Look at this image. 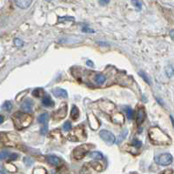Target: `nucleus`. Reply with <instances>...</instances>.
Returning a JSON list of instances; mask_svg holds the SVG:
<instances>
[{
    "label": "nucleus",
    "mask_w": 174,
    "mask_h": 174,
    "mask_svg": "<svg viewBox=\"0 0 174 174\" xmlns=\"http://www.w3.org/2000/svg\"><path fill=\"white\" fill-rule=\"evenodd\" d=\"M131 4L138 11H140L142 9V3L139 0H131Z\"/></svg>",
    "instance_id": "nucleus-23"
},
{
    "label": "nucleus",
    "mask_w": 174,
    "mask_h": 174,
    "mask_svg": "<svg viewBox=\"0 0 174 174\" xmlns=\"http://www.w3.org/2000/svg\"><path fill=\"white\" fill-rule=\"evenodd\" d=\"M9 152L7 151H1V160H4L5 158L9 157Z\"/></svg>",
    "instance_id": "nucleus-33"
},
{
    "label": "nucleus",
    "mask_w": 174,
    "mask_h": 174,
    "mask_svg": "<svg viewBox=\"0 0 174 174\" xmlns=\"http://www.w3.org/2000/svg\"><path fill=\"white\" fill-rule=\"evenodd\" d=\"M172 161H173V158L170 153H163L155 158V162L163 166H166L171 165L172 163Z\"/></svg>",
    "instance_id": "nucleus-5"
},
{
    "label": "nucleus",
    "mask_w": 174,
    "mask_h": 174,
    "mask_svg": "<svg viewBox=\"0 0 174 174\" xmlns=\"http://www.w3.org/2000/svg\"><path fill=\"white\" fill-rule=\"evenodd\" d=\"M49 119V114L47 112H45V113L41 114L39 117H38V122L40 124H46L47 121Z\"/></svg>",
    "instance_id": "nucleus-19"
},
{
    "label": "nucleus",
    "mask_w": 174,
    "mask_h": 174,
    "mask_svg": "<svg viewBox=\"0 0 174 174\" xmlns=\"http://www.w3.org/2000/svg\"><path fill=\"white\" fill-rule=\"evenodd\" d=\"M94 80L98 84H102L105 83V81H106V77L103 74H101V73H98L95 76Z\"/></svg>",
    "instance_id": "nucleus-18"
},
{
    "label": "nucleus",
    "mask_w": 174,
    "mask_h": 174,
    "mask_svg": "<svg viewBox=\"0 0 174 174\" xmlns=\"http://www.w3.org/2000/svg\"><path fill=\"white\" fill-rule=\"evenodd\" d=\"M9 157H10V159H11V160H13V159H17V154H11Z\"/></svg>",
    "instance_id": "nucleus-39"
},
{
    "label": "nucleus",
    "mask_w": 174,
    "mask_h": 174,
    "mask_svg": "<svg viewBox=\"0 0 174 174\" xmlns=\"http://www.w3.org/2000/svg\"><path fill=\"white\" fill-rule=\"evenodd\" d=\"M171 37L172 38H174V30H172V31H171Z\"/></svg>",
    "instance_id": "nucleus-41"
},
{
    "label": "nucleus",
    "mask_w": 174,
    "mask_h": 174,
    "mask_svg": "<svg viewBox=\"0 0 174 174\" xmlns=\"http://www.w3.org/2000/svg\"><path fill=\"white\" fill-rule=\"evenodd\" d=\"M1 174H4V171L3 170H1Z\"/></svg>",
    "instance_id": "nucleus-42"
},
{
    "label": "nucleus",
    "mask_w": 174,
    "mask_h": 174,
    "mask_svg": "<svg viewBox=\"0 0 174 174\" xmlns=\"http://www.w3.org/2000/svg\"><path fill=\"white\" fill-rule=\"evenodd\" d=\"M64 130L65 131H69L71 129V123L70 122H65V124H64Z\"/></svg>",
    "instance_id": "nucleus-31"
},
{
    "label": "nucleus",
    "mask_w": 174,
    "mask_h": 174,
    "mask_svg": "<svg viewBox=\"0 0 174 174\" xmlns=\"http://www.w3.org/2000/svg\"><path fill=\"white\" fill-rule=\"evenodd\" d=\"M110 3V0H99V4H100V5H108Z\"/></svg>",
    "instance_id": "nucleus-36"
},
{
    "label": "nucleus",
    "mask_w": 174,
    "mask_h": 174,
    "mask_svg": "<svg viewBox=\"0 0 174 174\" xmlns=\"http://www.w3.org/2000/svg\"><path fill=\"white\" fill-rule=\"evenodd\" d=\"M46 159L48 161V163L50 165H52L53 166H59L62 164V160L59 157L54 156V155H49L46 157Z\"/></svg>",
    "instance_id": "nucleus-11"
},
{
    "label": "nucleus",
    "mask_w": 174,
    "mask_h": 174,
    "mask_svg": "<svg viewBox=\"0 0 174 174\" xmlns=\"http://www.w3.org/2000/svg\"><path fill=\"white\" fill-rule=\"evenodd\" d=\"M32 0H15L16 5L20 9H27L30 7Z\"/></svg>",
    "instance_id": "nucleus-15"
},
{
    "label": "nucleus",
    "mask_w": 174,
    "mask_h": 174,
    "mask_svg": "<svg viewBox=\"0 0 174 174\" xmlns=\"http://www.w3.org/2000/svg\"><path fill=\"white\" fill-rule=\"evenodd\" d=\"M44 90L42 89V88H37V89H35L33 92H32V94H33V96L34 97H36V98H41L43 95H44Z\"/></svg>",
    "instance_id": "nucleus-21"
},
{
    "label": "nucleus",
    "mask_w": 174,
    "mask_h": 174,
    "mask_svg": "<svg viewBox=\"0 0 174 174\" xmlns=\"http://www.w3.org/2000/svg\"><path fill=\"white\" fill-rule=\"evenodd\" d=\"M132 145H133L136 149H138V148H140V147H141L142 143H141V141H140V140H138V139H134V140L132 141Z\"/></svg>",
    "instance_id": "nucleus-30"
},
{
    "label": "nucleus",
    "mask_w": 174,
    "mask_h": 174,
    "mask_svg": "<svg viewBox=\"0 0 174 174\" xmlns=\"http://www.w3.org/2000/svg\"><path fill=\"white\" fill-rule=\"evenodd\" d=\"M89 156H90V158L95 159H103V158H104L103 154L101 152H99V151H92V152L90 153Z\"/></svg>",
    "instance_id": "nucleus-20"
},
{
    "label": "nucleus",
    "mask_w": 174,
    "mask_h": 174,
    "mask_svg": "<svg viewBox=\"0 0 174 174\" xmlns=\"http://www.w3.org/2000/svg\"><path fill=\"white\" fill-rule=\"evenodd\" d=\"M2 108H3L5 111H6V112H10V111L11 110V108H12V105H11V103L10 101H6V102L4 103Z\"/></svg>",
    "instance_id": "nucleus-26"
},
{
    "label": "nucleus",
    "mask_w": 174,
    "mask_h": 174,
    "mask_svg": "<svg viewBox=\"0 0 174 174\" xmlns=\"http://www.w3.org/2000/svg\"><path fill=\"white\" fill-rule=\"evenodd\" d=\"M32 174H47L46 169L43 167H37L33 170Z\"/></svg>",
    "instance_id": "nucleus-24"
},
{
    "label": "nucleus",
    "mask_w": 174,
    "mask_h": 174,
    "mask_svg": "<svg viewBox=\"0 0 174 174\" xmlns=\"http://www.w3.org/2000/svg\"><path fill=\"white\" fill-rule=\"evenodd\" d=\"M98 104H99V108L107 114H111L115 110V106L113 103L108 100H100Z\"/></svg>",
    "instance_id": "nucleus-7"
},
{
    "label": "nucleus",
    "mask_w": 174,
    "mask_h": 174,
    "mask_svg": "<svg viewBox=\"0 0 174 174\" xmlns=\"http://www.w3.org/2000/svg\"><path fill=\"white\" fill-rule=\"evenodd\" d=\"M32 106H33V103L32 100L30 99H26L25 101H24L23 104L21 105V109L22 111L26 112V113H30L32 110Z\"/></svg>",
    "instance_id": "nucleus-12"
},
{
    "label": "nucleus",
    "mask_w": 174,
    "mask_h": 174,
    "mask_svg": "<svg viewBox=\"0 0 174 174\" xmlns=\"http://www.w3.org/2000/svg\"><path fill=\"white\" fill-rule=\"evenodd\" d=\"M67 110H68V107H67V106L65 104L62 105L59 110L54 112L52 116L53 119L56 120V121H59L61 119H65L66 117V115H67Z\"/></svg>",
    "instance_id": "nucleus-8"
},
{
    "label": "nucleus",
    "mask_w": 174,
    "mask_h": 174,
    "mask_svg": "<svg viewBox=\"0 0 174 174\" xmlns=\"http://www.w3.org/2000/svg\"><path fill=\"white\" fill-rule=\"evenodd\" d=\"M79 117V110L77 106H73L72 109H71V118L72 120H77Z\"/></svg>",
    "instance_id": "nucleus-17"
},
{
    "label": "nucleus",
    "mask_w": 174,
    "mask_h": 174,
    "mask_svg": "<svg viewBox=\"0 0 174 174\" xmlns=\"http://www.w3.org/2000/svg\"><path fill=\"white\" fill-rule=\"evenodd\" d=\"M127 133H128V131H127V130H124L121 133L119 134V138H118V143H119V144H120L122 141H124V139L125 138V137L127 136Z\"/></svg>",
    "instance_id": "nucleus-22"
},
{
    "label": "nucleus",
    "mask_w": 174,
    "mask_h": 174,
    "mask_svg": "<svg viewBox=\"0 0 174 174\" xmlns=\"http://www.w3.org/2000/svg\"><path fill=\"white\" fill-rule=\"evenodd\" d=\"M148 136L151 143L157 145H165L170 144L171 139L159 127H151L148 131Z\"/></svg>",
    "instance_id": "nucleus-1"
},
{
    "label": "nucleus",
    "mask_w": 174,
    "mask_h": 174,
    "mask_svg": "<svg viewBox=\"0 0 174 174\" xmlns=\"http://www.w3.org/2000/svg\"><path fill=\"white\" fill-rule=\"evenodd\" d=\"M138 74L141 76V77H142L143 78H144V81H146V82H147V84H151V83H150V80H149V78H148V77L145 75V74H144L143 71H139V72H138Z\"/></svg>",
    "instance_id": "nucleus-32"
},
{
    "label": "nucleus",
    "mask_w": 174,
    "mask_h": 174,
    "mask_svg": "<svg viewBox=\"0 0 174 174\" xmlns=\"http://www.w3.org/2000/svg\"><path fill=\"white\" fill-rule=\"evenodd\" d=\"M82 31H84V32H94V30L88 28V27H83Z\"/></svg>",
    "instance_id": "nucleus-37"
},
{
    "label": "nucleus",
    "mask_w": 174,
    "mask_h": 174,
    "mask_svg": "<svg viewBox=\"0 0 174 174\" xmlns=\"http://www.w3.org/2000/svg\"><path fill=\"white\" fill-rule=\"evenodd\" d=\"M91 166L93 167V169H95V170L98 171V172H101L102 169H103L102 166H101L99 163H98V162H92V163H91Z\"/></svg>",
    "instance_id": "nucleus-28"
},
{
    "label": "nucleus",
    "mask_w": 174,
    "mask_h": 174,
    "mask_svg": "<svg viewBox=\"0 0 174 174\" xmlns=\"http://www.w3.org/2000/svg\"><path fill=\"white\" fill-rule=\"evenodd\" d=\"M87 64H88V65H91V66H93V63H92V62H90V61H87Z\"/></svg>",
    "instance_id": "nucleus-40"
},
{
    "label": "nucleus",
    "mask_w": 174,
    "mask_h": 174,
    "mask_svg": "<svg viewBox=\"0 0 174 174\" xmlns=\"http://www.w3.org/2000/svg\"><path fill=\"white\" fill-rule=\"evenodd\" d=\"M166 75L169 77V78H172V77H173L174 76V68L172 66H171V65H169V66H167L166 69Z\"/></svg>",
    "instance_id": "nucleus-27"
},
{
    "label": "nucleus",
    "mask_w": 174,
    "mask_h": 174,
    "mask_svg": "<svg viewBox=\"0 0 174 174\" xmlns=\"http://www.w3.org/2000/svg\"><path fill=\"white\" fill-rule=\"evenodd\" d=\"M42 103L46 107H52V106H54V102L52 101V99H51V97L48 96V95H46L43 98Z\"/></svg>",
    "instance_id": "nucleus-16"
},
{
    "label": "nucleus",
    "mask_w": 174,
    "mask_h": 174,
    "mask_svg": "<svg viewBox=\"0 0 174 174\" xmlns=\"http://www.w3.org/2000/svg\"><path fill=\"white\" fill-rule=\"evenodd\" d=\"M88 119H89V124L92 130H97L99 127V119L93 115L92 113L88 114Z\"/></svg>",
    "instance_id": "nucleus-10"
},
{
    "label": "nucleus",
    "mask_w": 174,
    "mask_h": 174,
    "mask_svg": "<svg viewBox=\"0 0 174 174\" xmlns=\"http://www.w3.org/2000/svg\"><path fill=\"white\" fill-rule=\"evenodd\" d=\"M134 112H133V111H132V109H131L130 107H127L126 108V116H127V118H128L129 119H133V117H134Z\"/></svg>",
    "instance_id": "nucleus-29"
},
{
    "label": "nucleus",
    "mask_w": 174,
    "mask_h": 174,
    "mask_svg": "<svg viewBox=\"0 0 174 174\" xmlns=\"http://www.w3.org/2000/svg\"><path fill=\"white\" fill-rule=\"evenodd\" d=\"M99 136L100 138L106 142V144L109 145H112L115 143L116 139H115V136L113 135L112 132L107 131V130H102L99 132Z\"/></svg>",
    "instance_id": "nucleus-6"
},
{
    "label": "nucleus",
    "mask_w": 174,
    "mask_h": 174,
    "mask_svg": "<svg viewBox=\"0 0 174 174\" xmlns=\"http://www.w3.org/2000/svg\"><path fill=\"white\" fill-rule=\"evenodd\" d=\"M68 139L71 142H81L86 139V133L83 125H78L73 129L68 135Z\"/></svg>",
    "instance_id": "nucleus-3"
},
{
    "label": "nucleus",
    "mask_w": 174,
    "mask_h": 174,
    "mask_svg": "<svg viewBox=\"0 0 174 174\" xmlns=\"http://www.w3.org/2000/svg\"><path fill=\"white\" fill-rule=\"evenodd\" d=\"M112 121L117 124V125H123L125 122V118L124 115L120 112L113 113L112 115Z\"/></svg>",
    "instance_id": "nucleus-13"
},
{
    "label": "nucleus",
    "mask_w": 174,
    "mask_h": 174,
    "mask_svg": "<svg viewBox=\"0 0 174 174\" xmlns=\"http://www.w3.org/2000/svg\"><path fill=\"white\" fill-rule=\"evenodd\" d=\"M91 147H92V145L90 144H83L79 145V146H78V147H76L72 151L73 159H77V160L82 159L89 152Z\"/></svg>",
    "instance_id": "nucleus-4"
},
{
    "label": "nucleus",
    "mask_w": 174,
    "mask_h": 174,
    "mask_svg": "<svg viewBox=\"0 0 174 174\" xmlns=\"http://www.w3.org/2000/svg\"><path fill=\"white\" fill-rule=\"evenodd\" d=\"M172 173H173V171H172V169L166 170V171H164V172H163V174H172Z\"/></svg>",
    "instance_id": "nucleus-38"
},
{
    "label": "nucleus",
    "mask_w": 174,
    "mask_h": 174,
    "mask_svg": "<svg viewBox=\"0 0 174 174\" xmlns=\"http://www.w3.org/2000/svg\"><path fill=\"white\" fill-rule=\"evenodd\" d=\"M53 174H55V173H53Z\"/></svg>",
    "instance_id": "nucleus-43"
},
{
    "label": "nucleus",
    "mask_w": 174,
    "mask_h": 174,
    "mask_svg": "<svg viewBox=\"0 0 174 174\" xmlns=\"http://www.w3.org/2000/svg\"><path fill=\"white\" fill-rule=\"evenodd\" d=\"M40 131H41V134H43V135H46V133L48 132V128H47V126H46V125H45L44 127H42Z\"/></svg>",
    "instance_id": "nucleus-35"
},
{
    "label": "nucleus",
    "mask_w": 174,
    "mask_h": 174,
    "mask_svg": "<svg viewBox=\"0 0 174 174\" xmlns=\"http://www.w3.org/2000/svg\"><path fill=\"white\" fill-rule=\"evenodd\" d=\"M53 95L57 98H63V99H66L68 97V93L67 91L64 89H61V88H56V89H53L52 90Z\"/></svg>",
    "instance_id": "nucleus-14"
},
{
    "label": "nucleus",
    "mask_w": 174,
    "mask_h": 174,
    "mask_svg": "<svg viewBox=\"0 0 174 174\" xmlns=\"http://www.w3.org/2000/svg\"><path fill=\"white\" fill-rule=\"evenodd\" d=\"M14 43H15V45L17 47H21V46H23V41L18 39V38H16L15 40H14Z\"/></svg>",
    "instance_id": "nucleus-34"
},
{
    "label": "nucleus",
    "mask_w": 174,
    "mask_h": 174,
    "mask_svg": "<svg viewBox=\"0 0 174 174\" xmlns=\"http://www.w3.org/2000/svg\"><path fill=\"white\" fill-rule=\"evenodd\" d=\"M13 125L16 129L17 130H23L30 126V124L32 123V117L31 115L26 112H17L11 117Z\"/></svg>",
    "instance_id": "nucleus-2"
},
{
    "label": "nucleus",
    "mask_w": 174,
    "mask_h": 174,
    "mask_svg": "<svg viewBox=\"0 0 174 174\" xmlns=\"http://www.w3.org/2000/svg\"><path fill=\"white\" fill-rule=\"evenodd\" d=\"M146 118V112H145V109L143 106H140L138 109V112H137V118L136 121L137 125H140L144 123V119Z\"/></svg>",
    "instance_id": "nucleus-9"
},
{
    "label": "nucleus",
    "mask_w": 174,
    "mask_h": 174,
    "mask_svg": "<svg viewBox=\"0 0 174 174\" xmlns=\"http://www.w3.org/2000/svg\"><path fill=\"white\" fill-rule=\"evenodd\" d=\"M5 167H6L8 172H17V167L11 163L5 164Z\"/></svg>",
    "instance_id": "nucleus-25"
}]
</instances>
